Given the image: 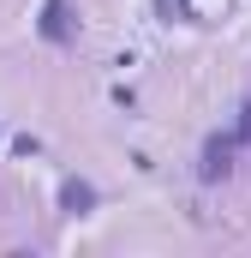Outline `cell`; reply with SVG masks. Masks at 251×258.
I'll return each mask as SVG.
<instances>
[{
	"label": "cell",
	"mask_w": 251,
	"mask_h": 258,
	"mask_svg": "<svg viewBox=\"0 0 251 258\" xmlns=\"http://www.w3.org/2000/svg\"><path fill=\"white\" fill-rule=\"evenodd\" d=\"M60 204L72 210V216H84V210L96 204V186H90V180H66V186H60Z\"/></svg>",
	"instance_id": "3957f363"
},
{
	"label": "cell",
	"mask_w": 251,
	"mask_h": 258,
	"mask_svg": "<svg viewBox=\"0 0 251 258\" xmlns=\"http://www.w3.org/2000/svg\"><path fill=\"white\" fill-rule=\"evenodd\" d=\"M233 150H239V138H233V132H215V138L203 144V162H197V180H221V174L233 168Z\"/></svg>",
	"instance_id": "6da1fadb"
},
{
	"label": "cell",
	"mask_w": 251,
	"mask_h": 258,
	"mask_svg": "<svg viewBox=\"0 0 251 258\" xmlns=\"http://www.w3.org/2000/svg\"><path fill=\"white\" fill-rule=\"evenodd\" d=\"M233 138H239V144H251V102L239 108V120H233Z\"/></svg>",
	"instance_id": "277c9868"
},
{
	"label": "cell",
	"mask_w": 251,
	"mask_h": 258,
	"mask_svg": "<svg viewBox=\"0 0 251 258\" xmlns=\"http://www.w3.org/2000/svg\"><path fill=\"white\" fill-rule=\"evenodd\" d=\"M36 30H42L48 42H72V36H78V18H72V6H66V0H48V6H42V18H36Z\"/></svg>",
	"instance_id": "7a4b0ae2"
}]
</instances>
